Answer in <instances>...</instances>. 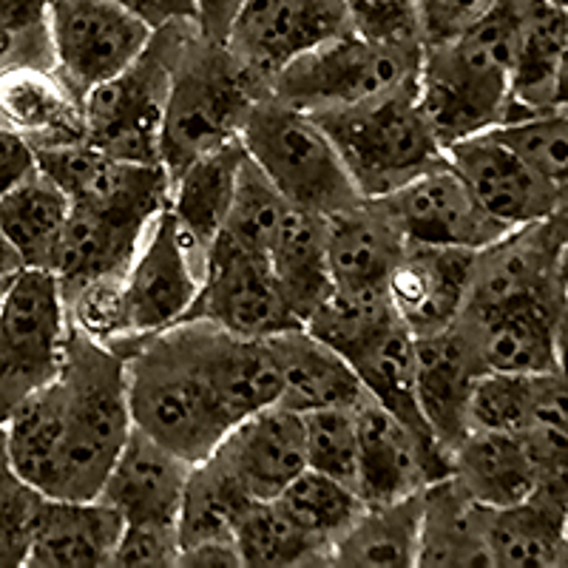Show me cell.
I'll list each match as a JSON object with an SVG mask.
<instances>
[{
  "instance_id": "obj_1",
  "label": "cell",
  "mask_w": 568,
  "mask_h": 568,
  "mask_svg": "<svg viewBox=\"0 0 568 568\" xmlns=\"http://www.w3.org/2000/svg\"><path fill=\"white\" fill-rule=\"evenodd\" d=\"M9 464L23 484L58 500H91L134 429L129 364L69 324L58 378L7 420Z\"/></svg>"
},
{
  "instance_id": "obj_2",
  "label": "cell",
  "mask_w": 568,
  "mask_h": 568,
  "mask_svg": "<svg viewBox=\"0 0 568 568\" xmlns=\"http://www.w3.org/2000/svg\"><path fill=\"white\" fill-rule=\"evenodd\" d=\"M517 12L520 0H500L455 40L426 45L418 98L444 149L509 120Z\"/></svg>"
},
{
  "instance_id": "obj_3",
  "label": "cell",
  "mask_w": 568,
  "mask_h": 568,
  "mask_svg": "<svg viewBox=\"0 0 568 568\" xmlns=\"http://www.w3.org/2000/svg\"><path fill=\"white\" fill-rule=\"evenodd\" d=\"M129 407L136 429L200 464L220 446L233 418L202 364L191 322H176L129 355Z\"/></svg>"
},
{
  "instance_id": "obj_4",
  "label": "cell",
  "mask_w": 568,
  "mask_h": 568,
  "mask_svg": "<svg viewBox=\"0 0 568 568\" xmlns=\"http://www.w3.org/2000/svg\"><path fill=\"white\" fill-rule=\"evenodd\" d=\"M267 91L242 69L222 40L202 34L191 20L182 29L162 123L160 160L174 180L196 156L240 140L247 114Z\"/></svg>"
},
{
  "instance_id": "obj_5",
  "label": "cell",
  "mask_w": 568,
  "mask_h": 568,
  "mask_svg": "<svg viewBox=\"0 0 568 568\" xmlns=\"http://www.w3.org/2000/svg\"><path fill=\"white\" fill-rule=\"evenodd\" d=\"M316 116L364 200H384L446 160L418 98V80L342 111Z\"/></svg>"
},
{
  "instance_id": "obj_6",
  "label": "cell",
  "mask_w": 568,
  "mask_h": 568,
  "mask_svg": "<svg viewBox=\"0 0 568 568\" xmlns=\"http://www.w3.org/2000/svg\"><path fill=\"white\" fill-rule=\"evenodd\" d=\"M240 140L291 205L329 216L364 202L338 149L307 111L267 94L247 114Z\"/></svg>"
},
{
  "instance_id": "obj_7",
  "label": "cell",
  "mask_w": 568,
  "mask_h": 568,
  "mask_svg": "<svg viewBox=\"0 0 568 568\" xmlns=\"http://www.w3.org/2000/svg\"><path fill=\"white\" fill-rule=\"evenodd\" d=\"M187 23L191 20H176L156 29L151 43L129 69L85 94L83 116L89 145L120 160L162 165V123L169 109L176 45Z\"/></svg>"
},
{
  "instance_id": "obj_8",
  "label": "cell",
  "mask_w": 568,
  "mask_h": 568,
  "mask_svg": "<svg viewBox=\"0 0 568 568\" xmlns=\"http://www.w3.org/2000/svg\"><path fill=\"white\" fill-rule=\"evenodd\" d=\"M424 52L373 43L355 32L338 34L278 71L271 94L307 114L353 109L415 83Z\"/></svg>"
},
{
  "instance_id": "obj_9",
  "label": "cell",
  "mask_w": 568,
  "mask_h": 568,
  "mask_svg": "<svg viewBox=\"0 0 568 568\" xmlns=\"http://www.w3.org/2000/svg\"><path fill=\"white\" fill-rule=\"evenodd\" d=\"M69 313L52 271L23 267L0 304V420L58 378Z\"/></svg>"
},
{
  "instance_id": "obj_10",
  "label": "cell",
  "mask_w": 568,
  "mask_h": 568,
  "mask_svg": "<svg viewBox=\"0 0 568 568\" xmlns=\"http://www.w3.org/2000/svg\"><path fill=\"white\" fill-rule=\"evenodd\" d=\"M54 69L78 98L129 69L151 43V29L116 0H49Z\"/></svg>"
},
{
  "instance_id": "obj_11",
  "label": "cell",
  "mask_w": 568,
  "mask_h": 568,
  "mask_svg": "<svg viewBox=\"0 0 568 568\" xmlns=\"http://www.w3.org/2000/svg\"><path fill=\"white\" fill-rule=\"evenodd\" d=\"M353 32L344 0H245L225 34L233 60L271 94L282 69Z\"/></svg>"
},
{
  "instance_id": "obj_12",
  "label": "cell",
  "mask_w": 568,
  "mask_h": 568,
  "mask_svg": "<svg viewBox=\"0 0 568 568\" xmlns=\"http://www.w3.org/2000/svg\"><path fill=\"white\" fill-rule=\"evenodd\" d=\"M185 318H205L245 338H267L298 324L273 278L267 253L220 233L207 253L202 287Z\"/></svg>"
},
{
  "instance_id": "obj_13",
  "label": "cell",
  "mask_w": 568,
  "mask_h": 568,
  "mask_svg": "<svg viewBox=\"0 0 568 568\" xmlns=\"http://www.w3.org/2000/svg\"><path fill=\"white\" fill-rule=\"evenodd\" d=\"M202 276L182 245L174 216L165 211L151 222L123 284L125 342L114 353L125 355L145 338L174 327L191 311Z\"/></svg>"
},
{
  "instance_id": "obj_14",
  "label": "cell",
  "mask_w": 568,
  "mask_h": 568,
  "mask_svg": "<svg viewBox=\"0 0 568 568\" xmlns=\"http://www.w3.org/2000/svg\"><path fill=\"white\" fill-rule=\"evenodd\" d=\"M566 227L568 211H562L549 220L511 227L500 240L475 251L464 311H491L529 298H560Z\"/></svg>"
},
{
  "instance_id": "obj_15",
  "label": "cell",
  "mask_w": 568,
  "mask_h": 568,
  "mask_svg": "<svg viewBox=\"0 0 568 568\" xmlns=\"http://www.w3.org/2000/svg\"><path fill=\"white\" fill-rule=\"evenodd\" d=\"M38 165L63 187L71 207L131 213L145 220L169 207L171 176L162 165L120 160L89 142L38 151Z\"/></svg>"
},
{
  "instance_id": "obj_16",
  "label": "cell",
  "mask_w": 568,
  "mask_h": 568,
  "mask_svg": "<svg viewBox=\"0 0 568 568\" xmlns=\"http://www.w3.org/2000/svg\"><path fill=\"white\" fill-rule=\"evenodd\" d=\"M358 420V478L364 504H393L449 478V455L409 424L367 398L355 407Z\"/></svg>"
},
{
  "instance_id": "obj_17",
  "label": "cell",
  "mask_w": 568,
  "mask_h": 568,
  "mask_svg": "<svg viewBox=\"0 0 568 568\" xmlns=\"http://www.w3.org/2000/svg\"><path fill=\"white\" fill-rule=\"evenodd\" d=\"M378 202L387 207L404 240L418 245L480 251L509 231L478 205L449 160Z\"/></svg>"
},
{
  "instance_id": "obj_18",
  "label": "cell",
  "mask_w": 568,
  "mask_h": 568,
  "mask_svg": "<svg viewBox=\"0 0 568 568\" xmlns=\"http://www.w3.org/2000/svg\"><path fill=\"white\" fill-rule=\"evenodd\" d=\"M446 160L478 205L509 231L566 211L557 187L542 180L495 131L453 142L446 149Z\"/></svg>"
},
{
  "instance_id": "obj_19",
  "label": "cell",
  "mask_w": 568,
  "mask_h": 568,
  "mask_svg": "<svg viewBox=\"0 0 568 568\" xmlns=\"http://www.w3.org/2000/svg\"><path fill=\"white\" fill-rule=\"evenodd\" d=\"M560 298H529L491 311H464L455 324L484 373L537 375L557 369Z\"/></svg>"
},
{
  "instance_id": "obj_20",
  "label": "cell",
  "mask_w": 568,
  "mask_h": 568,
  "mask_svg": "<svg viewBox=\"0 0 568 568\" xmlns=\"http://www.w3.org/2000/svg\"><path fill=\"white\" fill-rule=\"evenodd\" d=\"M475 251L407 242L387 282L395 313L413 336L444 333L460 318L469 296Z\"/></svg>"
},
{
  "instance_id": "obj_21",
  "label": "cell",
  "mask_w": 568,
  "mask_h": 568,
  "mask_svg": "<svg viewBox=\"0 0 568 568\" xmlns=\"http://www.w3.org/2000/svg\"><path fill=\"white\" fill-rule=\"evenodd\" d=\"M213 455L225 460L256 500H276L307 469L304 415L271 404L233 424Z\"/></svg>"
},
{
  "instance_id": "obj_22",
  "label": "cell",
  "mask_w": 568,
  "mask_h": 568,
  "mask_svg": "<svg viewBox=\"0 0 568 568\" xmlns=\"http://www.w3.org/2000/svg\"><path fill=\"white\" fill-rule=\"evenodd\" d=\"M191 469V460L134 426L98 497L114 506L125 524L176 526Z\"/></svg>"
},
{
  "instance_id": "obj_23",
  "label": "cell",
  "mask_w": 568,
  "mask_h": 568,
  "mask_svg": "<svg viewBox=\"0 0 568 568\" xmlns=\"http://www.w3.org/2000/svg\"><path fill=\"white\" fill-rule=\"evenodd\" d=\"M333 291L344 296L387 293V282L407 247L404 233L378 200L324 216Z\"/></svg>"
},
{
  "instance_id": "obj_24",
  "label": "cell",
  "mask_w": 568,
  "mask_h": 568,
  "mask_svg": "<svg viewBox=\"0 0 568 568\" xmlns=\"http://www.w3.org/2000/svg\"><path fill=\"white\" fill-rule=\"evenodd\" d=\"M418 355V404L435 444L446 455L469 433L471 389L484 375L469 342L453 324L444 333L415 338Z\"/></svg>"
},
{
  "instance_id": "obj_25",
  "label": "cell",
  "mask_w": 568,
  "mask_h": 568,
  "mask_svg": "<svg viewBox=\"0 0 568 568\" xmlns=\"http://www.w3.org/2000/svg\"><path fill=\"white\" fill-rule=\"evenodd\" d=\"M242 162H245V145L242 140H233L196 156L171 180L169 211L200 276H205L213 242L225 231Z\"/></svg>"
},
{
  "instance_id": "obj_26",
  "label": "cell",
  "mask_w": 568,
  "mask_h": 568,
  "mask_svg": "<svg viewBox=\"0 0 568 568\" xmlns=\"http://www.w3.org/2000/svg\"><path fill=\"white\" fill-rule=\"evenodd\" d=\"M0 120L27 136L34 151L85 142L83 98L54 65H14L0 71Z\"/></svg>"
},
{
  "instance_id": "obj_27",
  "label": "cell",
  "mask_w": 568,
  "mask_h": 568,
  "mask_svg": "<svg viewBox=\"0 0 568 568\" xmlns=\"http://www.w3.org/2000/svg\"><path fill=\"white\" fill-rule=\"evenodd\" d=\"M123 526V515L103 497H43L27 568H109Z\"/></svg>"
},
{
  "instance_id": "obj_28",
  "label": "cell",
  "mask_w": 568,
  "mask_h": 568,
  "mask_svg": "<svg viewBox=\"0 0 568 568\" xmlns=\"http://www.w3.org/2000/svg\"><path fill=\"white\" fill-rule=\"evenodd\" d=\"M265 342L282 375L278 404L284 407L304 415L327 407H358L367 398V389L347 358L313 336L304 324L273 333Z\"/></svg>"
},
{
  "instance_id": "obj_29",
  "label": "cell",
  "mask_w": 568,
  "mask_h": 568,
  "mask_svg": "<svg viewBox=\"0 0 568 568\" xmlns=\"http://www.w3.org/2000/svg\"><path fill=\"white\" fill-rule=\"evenodd\" d=\"M154 220L131 216V213L71 207V216L65 222L63 240H60L58 256H54L52 265L60 293H71L83 287V284L94 282V278L116 276V273L129 271Z\"/></svg>"
},
{
  "instance_id": "obj_30",
  "label": "cell",
  "mask_w": 568,
  "mask_h": 568,
  "mask_svg": "<svg viewBox=\"0 0 568 568\" xmlns=\"http://www.w3.org/2000/svg\"><path fill=\"white\" fill-rule=\"evenodd\" d=\"M449 478L469 500L489 509L520 504L540 486L524 440L500 429H469L449 455Z\"/></svg>"
},
{
  "instance_id": "obj_31",
  "label": "cell",
  "mask_w": 568,
  "mask_h": 568,
  "mask_svg": "<svg viewBox=\"0 0 568 568\" xmlns=\"http://www.w3.org/2000/svg\"><path fill=\"white\" fill-rule=\"evenodd\" d=\"M566 45L568 12L549 0H520L511 60V114L506 123L540 114L555 105L557 71Z\"/></svg>"
},
{
  "instance_id": "obj_32",
  "label": "cell",
  "mask_w": 568,
  "mask_h": 568,
  "mask_svg": "<svg viewBox=\"0 0 568 568\" xmlns=\"http://www.w3.org/2000/svg\"><path fill=\"white\" fill-rule=\"evenodd\" d=\"M566 497L537 489L520 504L484 509V537L491 568H555L562 562Z\"/></svg>"
},
{
  "instance_id": "obj_33",
  "label": "cell",
  "mask_w": 568,
  "mask_h": 568,
  "mask_svg": "<svg viewBox=\"0 0 568 568\" xmlns=\"http://www.w3.org/2000/svg\"><path fill=\"white\" fill-rule=\"evenodd\" d=\"M267 262L287 311L298 324H304L333 293L324 216L296 205L287 207L267 247Z\"/></svg>"
},
{
  "instance_id": "obj_34",
  "label": "cell",
  "mask_w": 568,
  "mask_h": 568,
  "mask_svg": "<svg viewBox=\"0 0 568 568\" xmlns=\"http://www.w3.org/2000/svg\"><path fill=\"white\" fill-rule=\"evenodd\" d=\"M424 491L393 504H364L336 540L329 568H418Z\"/></svg>"
},
{
  "instance_id": "obj_35",
  "label": "cell",
  "mask_w": 568,
  "mask_h": 568,
  "mask_svg": "<svg viewBox=\"0 0 568 568\" xmlns=\"http://www.w3.org/2000/svg\"><path fill=\"white\" fill-rule=\"evenodd\" d=\"M484 509L453 478L424 489L418 568H491L484 537Z\"/></svg>"
},
{
  "instance_id": "obj_36",
  "label": "cell",
  "mask_w": 568,
  "mask_h": 568,
  "mask_svg": "<svg viewBox=\"0 0 568 568\" xmlns=\"http://www.w3.org/2000/svg\"><path fill=\"white\" fill-rule=\"evenodd\" d=\"M69 216V196L43 171L0 200V231L23 258V267L52 271Z\"/></svg>"
},
{
  "instance_id": "obj_37",
  "label": "cell",
  "mask_w": 568,
  "mask_h": 568,
  "mask_svg": "<svg viewBox=\"0 0 568 568\" xmlns=\"http://www.w3.org/2000/svg\"><path fill=\"white\" fill-rule=\"evenodd\" d=\"M256 497L242 486V480L216 455L194 464L182 495L176 531H180L182 549L202 540L233 537L242 515L251 509Z\"/></svg>"
},
{
  "instance_id": "obj_38",
  "label": "cell",
  "mask_w": 568,
  "mask_h": 568,
  "mask_svg": "<svg viewBox=\"0 0 568 568\" xmlns=\"http://www.w3.org/2000/svg\"><path fill=\"white\" fill-rule=\"evenodd\" d=\"M233 537L247 568H327V549L304 535L276 500H253Z\"/></svg>"
},
{
  "instance_id": "obj_39",
  "label": "cell",
  "mask_w": 568,
  "mask_h": 568,
  "mask_svg": "<svg viewBox=\"0 0 568 568\" xmlns=\"http://www.w3.org/2000/svg\"><path fill=\"white\" fill-rule=\"evenodd\" d=\"M276 504L304 535H311L318 546L327 549V568L329 551H333L336 540L353 526V520L364 509L362 495L353 486L329 478L324 471L311 469V466L276 497Z\"/></svg>"
},
{
  "instance_id": "obj_40",
  "label": "cell",
  "mask_w": 568,
  "mask_h": 568,
  "mask_svg": "<svg viewBox=\"0 0 568 568\" xmlns=\"http://www.w3.org/2000/svg\"><path fill=\"white\" fill-rule=\"evenodd\" d=\"M491 131L557 187L568 211V109L540 111Z\"/></svg>"
},
{
  "instance_id": "obj_41",
  "label": "cell",
  "mask_w": 568,
  "mask_h": 568,
  "mask_svg": "<svg viewBox=\"0 0 568 568\" xmlns=\"http://www.w3.org/2000/svg\"><path fill=\"white\" fill-rule=\"evenodd\" d=\"M287 207H291V202L284 200L282 191L267 180L265 171L258 169L245 151L240 182H236V194H233V205L222 233H227L240 245L253 247L258 253H267Z\"/></svg>"
},
{
  "instance_id": "obj_42",
  "label": "cell",
  "mask_w": 568,
  "mask_h": 568,
  "mask_svg": "<svg viewBox=\"0 0 568 568\" xmlns=\"http://www.w3.org/2000/svg\"><path fill=\"white\" fill-rule=\"evenodd\" d=\"M307 466L353 486L358 478V420L355 407H327L304 413Z\"/></svg>"
},
{
  "instance_id": "obj_43",
  "label": "cell",
  "mask_w": 568,
  "mask_h": 568,
  "mask_svg": "<svg viewBox=\"0 0 568 568\" xmlns=\"http://www.w3.org/2000/svg\"><path fill=\"white\" fill-rule=\"evenodd\" d=\"M54 65L49 0H0V71Z\"/></svg>"
},
{
  "instance_id": "obj_44",
  "label": "cell",
  "mask_w": 568,
  "mask_h": 568,
  "mask_svg": "<svg viewBox=\"0 0 568 568\" xmlns=\"http://www.w3.org/2000/svg\"><path fill=\"white\" fill-rule=\"evenodd\" d=\"M353 32L373 43L424 52L418 0H344Z\"/></svg>"
},
{
  "instance_id": "obj_45",
  "label": "cell",
  "mask_w": 568,
  "mask_h": 568,
  "mask_svg": "<svg viewBox=\"0 0 568 568\" xmlns=\"http://www.w3.org/2000/svg\"><path fill=\"white\" fill-rule=\"evenodd\" d=\"M43 497L14 471L0 478V568L27 566Z\"/></svg>"
},
{
  "instance_id": "obj_46",
  "label": "cell",
  "mask_w": 568,
  "mask_h": 568,
  "mask_svg": "<svg viewBox=\"0 0 568 568\" xmlns=\"http://www.w3.org/2000/svg\"><path fill=\"white\" fill-rule=\"evenodd\" d=\"M180 551L174 524H125L109 568H176Z\"/></svg>"
},
{
  "instance_id": "obj_47",
  "label": "cell",
  "mask_w": 568,
  "mask_h": 568,
  "mask_svg": "<svg viewBox=\"0 0 568 568\" xmlns=\"http://www.w3.org/2000/svg\"><path fill=\"white\" fill-rule=\"evenodd\" d=\"M500 0H418V20L424 45L455 40L484 20Z\"/></svg>"
},
{
  "instance_id": "obj_48",
  "label": "cell",
  "mask_w": 568,
  "mask_h": 568,
  "mask_svg": "<svg viewBox=\"0 0 568 568\" xmlns=\"http://www.w3.org/2000/svg\"><path fill=\"white\" fill-rule=\"evenodd\" d=\"M40 171L32 142L0 120V200Z\"/></svg>"
},
{
  "instance_id": "obj_49",
  "label": "cell",
  "mask_w": 568,
  "mask_h": 568,
  "mask_svg": "<svg viewBox=\"0 0 568 568\" xmlns=\"http://www.w3.org/2000/svg\"><path fill=\"white\" fill-rule=\"evenodd\" d=\"M242 557L236 549V537H216V540H202L194 546H185L180 551V566L176 568H240Z\"/></svg>"
},
{
  "instance_id": "obj_50",
  "label": "cell",
  "mask_w": 568,
  "mask_h": 568,
  "mask_svg": "<svg viewBox=\"0 0 568 568\" xmlns=\"http://www.w3.org/2000/svg\"><path fill=\"white\" fill-rule=\"evenodd\" d=\"M142 18L151 29H162L176 20H196L194 0H116Z\"/></svg>"
},
{
  "instance_id": "obj_51",
  "label": "cell",
  "mask_w": 568,
  "mask_h": 568,
  "mask_svg": "<svg viewBox=\"0 0 568 568\" xmlns=\"http://www.w3.org/2000/svg\"><path fill=\"white\" fill-rule=\"evenodd\" d=\"M196 7V23H200L202 34L225 43V34L231 29L233 18L245 7V0H194Z\"/></svg>"
},
{
  "instance_id": "obj_52",
  "label": "cell",
  "mask_w": 568,
  "mask_h": 568,
  "mask_svg": "<svg viewBox=\"0 0 568 568\" xmlns=\"http://www.w3.org/2000/svg\"><path fill=\"white\" fill-rule=\"evenodd\" d=\"M20 271H23V258L18 256L12 242L0 231V278H14Z\"/></svg>"
},
{
  "instance_id": "obj_53",
  "label": "cell",
  "mask_w": 568,
  "mask_h": 568,
  "mask_svg": "<svg viewBox=\"0 0 568 568\" xmlns=\"http://www.w3.org/2000/svg\"><path fill=\"white\" fill-rule=\"evenodd\" d=\"M551 109H568V45L562 52L560 71H557V89H555V105Z\"/></svg>"
},
{
  "instance_id": "obj_54",
  "label": "cell",
  "mask_w": 568,
  "mask_h": 568,
  "mask_svg": "<svg viewBox=\"0 0 568 568\" xmlns=\"http://www.w3.org/2000/svg\"><path fill=\"white\" fill-rule=\"evenodd\" d=\"M557 369L568 378V316H562L557 329Z\"/></svg>"
},
{
  "instance_id": "obj_55",
  "label": "cell",
  "mask_w": 568,
  "mask_h": 568,
  "mask_svg": "<svg viewBox=\"0 0 568 568\" xmlns=\"http://www.w3.org/2000/svg\"><path fill=\"white\" fill-rule=\"evenodd\" d=\"M560 298L568 316V227H566V242H562V253H560Z\"/></svg>"
},
{
  "instance_id": "obj_56",
  "label": "cell",
  "mask_w": 568,
  "mask_h": 568,
  "mask_svg": "<svg viewBox=\"0 0 568 568\" xmlns=\"http://www.w3.org/2000/svg\"><path fill=\"white\" fill-rule=\"evenodd\" d=\"M12 471V464H9V426L7 420H0V478Z\"/></svg>"
},
{
  "instance_id": "obj_57",
  "label": "cell",
  "mask_w": 568,
  "mask_h": 568,
  "mask_svg": "<svg viewBox=\"0 0 568 568\" xmlns=\"http://www.w3.org/2000/svg\"><path fill=\"white\" fill-rule=\"evenodd\" d=\"M14 278H0V304H3V298H7L9 287H12Z\"/></svg>"
},
{
  "instance_id": "obj_58",
  "label": "cell",
  "mask_w": 568,
  "mask_h": 568,
  "mask_svg": "<svg viewBox=\"0 0 568 568\" xmlns=\"http://www.w3.org/2000/svg\"><path fill=\"white\" fill-rule=\"evenodd\" d=\"M560 566H568V517H566V540H562V562Z\"/></svg>"
},
{
  "instance_id": "obj_59",
  "label": "cell",
  "mask_w": 568,
  "mask_h": 568,
  "mask_svg": "<svg viewBox=\"0 0 568 568\" xmlns=\"http://www.w3.org/2000/svg\"><path fill=\"white\" fill-rule=\"evenodd\" d=\"M549 3H555L557 9H562V12H568V0H549Z\"/></svg>"
}]
</instances>
